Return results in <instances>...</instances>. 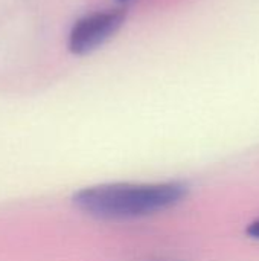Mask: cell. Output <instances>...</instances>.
I'll return each mask as SVG.
<instances>
[{"mask_svg":"<svg viewBox=\"0 0 259 261\" xmlns=\"http://www.w3.org/2000/svg\"><path fill=\"white\" fill-rule=\"evenodd\" d=\"M189 193L185 182H114L82 188L73 194V205L84 214L107 222L150 217L182 203Z\"/></svg>","mask_w":259,"mask_h":261,"instance_id":"6da1fadb","label":"cell"},{"mask_svg":"<svg viewBox=\"0 0 259 261\" xmlns=\"http://www.w3.org/2000/svg\"><path fill=\"white\" fill-rule=\"evenodd\" d=\"M125 18L127 11L122 8L95 11L81 17L69 32V50L75 55H87L96 50L119 32Z\"/></svg>","mask_w":259,"mask_h":261,"instance_id":"7a4b0ae2","label":"cell"},{"mask_svg":"<svg viewBox=\"0 0 259 261\" xmlns=\"http://www.w3.org/2000/svg\"><path fill=\"white\" fill-rule=\"evenodd\" d=\"M246 234H247L249 237L255 239V240H259V217L258 219H255L253 222H250V223L247 225Z\"/></svg>","mask_w":259,"mask_h":261,"instance_id":"3957f363","label":"cell"},{"mask_svg":"<svg viewBox=\"0 0 259 261\" xmlns=\"http://www.w3.org/2000/svg\"><path fill=\"white\" fill-rule=\"evenodd\" d=\"M121 2H128V0H121Z\"/></svg>","mask_w":259,"mask_h":261,"instance_id":"277c9868","label":"cell"}]
</instances>
